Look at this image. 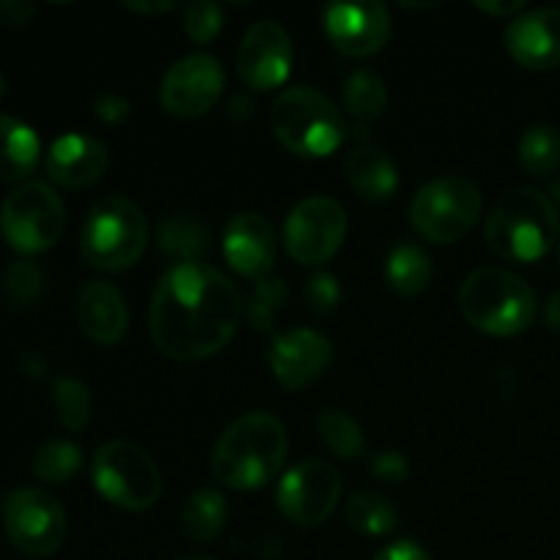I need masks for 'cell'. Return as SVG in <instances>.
Listing matches in <instances>:
<instances>
[{
    "label": "cell",
    "instance_id": "45",
    "mask_svg": "<svg viewBox=\"0 0 560 560\" xmlns=\"http://www.w3.org/2000/svg\"><path fill=\"white\" fill-rule=\"evenodd\" d=\"M0 96H3V74H0Z\"/></svg>",
    "mask_w": 560,
    "mask_h": 560
},
{
    "label": "cell",
    "instance_id": "19",
    "mask_svg": "<svg viewBox=\"0 0 560 560\" xmlns=\"http://www.w3.org/2000/svg\"><path fill=\"white\" fill-rule=\"evenodd\" d=\"M109 167V153L96 137L63 135L49 145L44 170L49 180L63 189H88Z\"/></svg>",
    "mask_w": 560,
    "mask_h": 560
},
{
    "label": "cell",
    "instance_id": "39",
    "mask_svg": "<svg viewBox=\"0 0 560 560\" xmlns=\"http://www.w3.org/2000/svg\"><path fill=\"white\" fill-rule=\"evenodd\" d=\"M0 16L11 25H25L33 16V5L20 3V0H0Z\"/></svg>",
    "mask_w": 560,
    "mask_h": 560
},
{
    "label": "cell",
    "instance_id": "28",
    "mask_svg": "<svg viewBox=\"0 0 560 560\" xmlns=\"http://www.w3.org/2000/svg\"><path fill=\"white\" fill-rule=\"evenodd\" d=\"M517 156L530 178H550L560 167V131L550 124L530 126L520 137Z\"/></svg>",
    "mask_w": 560,
    "mask_h": 560
},
{
    "label": "cell",
    "instance_id": "44",
    "mask_svg": "<svg viewBox=\"0 0 560 560\" xmlns=\"http://www.w3.org/2000/svg\"><path fill=\"white\" fill-rule=\"evenodd\" d=\"M180 560H213V558H206V556H186V558H180Z\"/></svg>",
    "mask_w": 560,
    "mask_h": 560
},
{
    "label": "cell",
    "instance_id": "12",
    "mask_svg": "<svg viewBox=\"0 0 560 560\" xmlns=\"http://www.w3.org/2000/svg\"><path fill=\"white\" fill-rule=\"evenodd\" d=\"M342 498V479L326 459H306L282 476L277 487V506L299 528L326 523Z\"/></svg>",
    "mask_w": 560,
    "mask_h": 560
},
{
    "label": "cell",
    "instance_id": "20",
    "mask_svg": "<svg viewBox=\"0 0 560 560\" xmlns=\"http://www.w3.org/2000/svg\"><path fill=\"white\" fill-rule=\"evenodd\" d=\"M77 320L82 334L96 345H118L129 331V310L118 288L91 282L77 299Z\"/></svg>",
    "mask_w": 560,
    "mask_h": 560
},
{
    "label": "cell",
    "instance_id": "34",
    "mask_svg": "<svg viewBox=\"0 0 560 560\" xmlns=\"http://www.w3.org/2000/svg\"><path fill=\"white\" fill-rule=\"evenodd\" d=\"M224 25V9L213 0H195V3L186 5V16H184V27L186 36L191 38L195 44H211L213 38L222 33Z\"/></svg>",
    "mask_w": 560,
    "mask_h": 560
},
{
    "label": "cell",
    "instance_id": "18",
    "mask_svg": "<svg viewBox=\"0 0 560 560\" xmlns=\"http://www.w3.org/2000/svg\"><path fill=\"white\" fill-rule=\"evenodd\" d=\"M506 52L530 71L560 66V9H534L514 16L506 27Z\"/></svg>",
    "mask_w": 560,
    "mask_h": 560
},
{
    "label": "cell",
    "instance_id": "9",
    "mask_svg": "<svg viewBox=\"0 0 560 560\" xmlns=\"http://www.w3.org/2000/svg\"><path fill=\"white\" fill-rule=\"evenodd\" d=\"M66 228L63 200L52 186L25 180L16 186L0 208V233L20 255H42L58 244Z\"/></svg>",
    "mask_w": 560,
    "mask_h": 560
},
{
    "label": "cell",
    "instance_id": "35",
    "mask_svg": "<svg viewBox=\"0 0 560 560\" xmlns=\"http://www.w3.org/2000/svg\"><path fill=\"white\" fill-rule=\"evenodd\" d=\"M304 295L317 315H328V312L337 310L339 301H342V284H339V279L334 277V273L320 271L306 282Z\"/></svg>",
    "mask_w": 560,
    "mask_h": 560
},
{
    "label": "cell",
    "instance_id": "6",
    "mask_svg": "<svg viewBox=\"0 0 560 560\" xmlns=\"http://www.w3.org/2000/svg\"><path fill=\"white\" fill-rule=\"evenodd\" d=\"M145 246L148 219L129 197H104L82 224V257L98 271H126L145 255Z\"/></svg>",
    "mask_w": 560,
    "mask_h": 560
},
{
    "label": "cell",
    "instance_id": "2",
    "mask_svg": "<svg viewBox=\"0 0 560 560\" xmlns=\"http://www.w3.org/2000/svg\"><path fill=\"white\" fill-rule=\"evenodd\" d=\"M288 457V432L268 410L235 419L213 448V476L230 490H260L277 479Z\"/></svg>",
    "mask_w": 560,
    "mask_h": 560
},
{
    "label": "cell",
    "instance_id": "8",
    "mask_svg": "<svg viewBox=\"0 0 560 560\" xmlns=\"http://www.w3.org/2000/svg\"><path fill=\"white\" fill-rule=\"evenodd\" d=\"M481 217V191L474 180L446 175L424 189L410 202V224L424 241L438 246L454 244L474 230Z\"/></svg>",
    "mask_w": 560,
    "mask_h": 560
},
{
    "label": "cell",
    "instance_id": "17",
    "mask_svg": "<svg viewBox=\"0 0 560 560\" xmlns=\"http://www.w3.org/2000/svg\"><path fill=\"white\" fill-rule=\"evenodd\" d=\"M222 252L238 277L260 282L271 277V268L277 262V235L260 213H238L224 228Z\"/></svg>",
    "mask_w": 560,
    "mask_h": 560
},
{
    "label": "cell",
    "instance_id": "10",
    "mask_svg": "<svg viewBox=\"0 0 560 560\" xmlns=\"http://www.w3.org/2000/svg\"><path fill=\"white\" fill-rule=\"evenodd\" d=\"M348 235V217L334 197H306L284 219V249L301 266L331 260Z\"/></svg>",
    "mask_w": 560,
    "mask_h": 560
},
{
    "label": "cell",
    "instance_id": "22",
    "mask_svg": "<svg viewBox=\"0 0 560 560\" xmlns=\"http://www.w3.org/2000/svg\"><path fill=\"white\" fill-rule=\"evenodd\" d=\"M42 142L36 131L20 118L0 115V180H22L36 170Z\"/></svg>",
    "mask_w": 560,
    "mask_h": 560
},
{
    "label": "cell",
    "instance_id": "26",
    "mask_svg": "<svg viewBox=\"0 0 560 560\" xmlns=\"http://www.w3.org/2000/svg\"><path fill=\"white\" fill-rule=\"evenodd\" d=\"M156 238L164 255L178 257V262H200L211 246L206 224L191 217H167L159 224Z\"/></svg>",
    "mask_w": 560,
    "mask_h": 560
},
{
    "label": "cell",
    "instance_id": "13",
    "mask_svg": "<svg viewBox=\"0 0 560 560\" xmlns=\"http://www.w3.org/2000/svg\"><path fill=\"white\" fill-rule=\"evenodd\" d=\"M224 91V69L213 55L197 52L175 60L162 77L159 102L175 118H200Z\"/></svg>",
    "mask_w": 560,
    "mask_h": 560
},
{
    "label": "cell",
    "instance_id": "24",
    "mask_svg": "<svg viewBox=\"0 0 560 560\" xmlns=\"http://www.w3.org/2000/svg\"><path fill=\"white\" fill-rule=\"evenodd\" d=\"M224 523H228V501L217 490L195 492L184 503V512H180L184 534L191 541H200V545H208V541L217 539L222 534Z\"/></svg>",
    "mask_w": 560,
    "mask_h": 560
},
{
    "label": "cell",
    "instance_id": "38",
    "mask_svg": "<svg viewBox=\"0 0 560 560\" xmlns=\"http://www.w3.org/2000/svg\"><path fill=\"white\" fill-rule=\"evenodd\" d=\"M372 560H432V558L427 556L419 545H413V541H397V545L392 547H383V550Z\"/></svg>",
    "mask_w": 560,
    "mask_h": 560
},
{
    "label": "cell",
    "instance_id": "25",
    "mask_svg": "<svg viewBox=\"0 0 560 560\" xmlns=\"http://www.w3.org/2000/svg\"><path fill=\"white\" fill-rule=\"evenodd\" d=\"M345 109L350 113V118L361 126L375 124L383 115L388 104V91L386 82L377 71L372 69H359L348 77L345 82Z\"/></svg>",
    "mask_w": 560,
    "mask_h": 560
},
{
    "label": "cell",
    "instance_id": "23",
    "mask_svg": "<svg viewBox=\"0 0 560 560\" xmlns=\"http://www.w3.org/2000/svg\"><path fill=\"white\" fill-rule=\"evenodd\" d=\"M386 282L394 293L413 299L421 295L432 282V260L419 244H402L394 246L386 257Z\"/></svg>",
    "mask_w": 560,
    "mask_h": 560
},
{
    "label": "cell",
    "instance_id": "27",
    "mask_svg": "<svg viewBox=\"0 0 560 560\" xmlns=\"http://www.w3.org/2000/svg\"><path fill=\"white\" fill-rule=\"evenodd\" d=\"M345 520L364 536H388L397 530L399 512L381 492H355L345 509Z\"/></svg>",
    "mask_w": 560,
    "mask_h": 560
},
{
    "label": "cell",
    "instance_id": "16",
    "mask_svg": "<svg viewBox=\"0 0 560 560\" xmlns=\"http://www.w3.org/2000/svg\"><path fill=\"white\" fill-rule=\"evenodd\" d=\"M334 359L331 339L312 328H293L277 334L268 353V366L282 388L299 392L315 383Z\"/></svg>",
    "mask_w": 560,
    "mask_h": 560
},
{
    "label": "cell",
    "instance_id": "33",
    "mask_svg": "<svg viewBox=\"0 0 560 560\" xmlns=\"http://www.w3.org/2000/svg\"><path fill=\"white\" fill-rule=\"evenodd\" d=\"M3 288L14 306H20V310L33 306L44 293L42 268L31 260H14L9 268H5Z\"/></svg>",
    "mask_w": 560,
    "mask_h": 560
},
{
    "label": "cell",
    "instance_id": "21",
    "mask_svg": "<svg viewBox=\"0 0 560 560\" xmlns=\"http://www.w3.org/2000/svg\"><path fill=\"white\" fill-rule=\"evenodd\" d=\"M345 175L359 197L370 202H383L397 191L399 173L394 159L375 142H361L345 159Z\"/></svg>",
    "mask_w": 560,
    "mask_h": 560
},
{
    "label": "cell",
    "instance_id": "3",
    "mask_svg": "<svg viewBox=\"0 0 560 560\" xmlns=\"http://www.w3.org/2000/svg\"><path fill=\"white\" fill-rule=\"evenodd\" d=\"M485 238L492 255L509 262H536L556 246V202L530 186L506 191L490 211Z\"/></svg>",
    "mask_w": 560,
    "mask_h": 560
},
{
    "label": "cell",
    "instance_id": "32",
    "mask_svg": "<svg viewBox=\"0 0 560 560\" xmlns=\"http://www.w3.org/2000/svg\"><path fill=\"white\" fill-rule=\"evenodd\" d=\"M288 304V284L277 277H266L255 282V290L244 304V317L255 331H271L279 310Z\"/></svg>",
    "mask_w": 560,
    "mask_h": 560
},
{
    "label": "cell",
    "instance_id": "11",
    "mask_svg": "<svg viewBox=\"0 0 560 560\" xmlns=\"http://www.w3.org/2000/svg\"><path fill=\"white\" fill-rule=\"evenodd\" d=\"M3 528L11 545L27 558H47L66 539V512L49 492L14 490L3 503Z\"/></svg>",
    "mask_w": 560,
    "mask_h": 560
},
{
    "label": "cell",
    "instance_id": "36",
    "mask_svg": "<svg viewBox=\"0 0 560 560\" xmlns=\"http://www.w3.org/2000/svg\"><path fill=\"white\" fill-rule=\"evenodd\" d=\"M370 470L381 481H405L410 474V465L405 459V454L399 452H377L375 457L370 459Z\"/></svg>",
    "mask_w": 560,
    "mask_h": 560
},
{
    "label": "cell",
    "instance_id": "15",
    "mask_svg": "<svg viewBox=\"0 0 560 560\" xmlns=\"http://www.w3.org/2000/svg\"><path fill=\"white\" fill-rule=\"evenodd\" d=\"M323 31L337 52L348 58H370L392 38V14L377 0L334 3L323 9Z\"/></svg>",
    "mask_w": 560,
    "mask_h": 560
},
{
    "label": "cell",
    "instance_id": "7",
    "mask_svg": "<svg viewBox=\"0 0 560 560\" xmlns=\"http://www.w3.org/2000/svg\"><path fill=\"white\" fill-rule=\"evenodd\" d=\"M91 479L98 495L124 512H145L162 495V474L151 454L131 441H109L96 452Z\"/></svg>",
    "mask_w": 560,
    "mask_h": 560
},
{
    "label": "cell",
    "instance_id": "43",
    "mask_svg": "<svg viewBox=\"0 0 560 560\" xmlns=\"http://www.w3.org/2000/svg\"><path fill=\"white\" fill-rule=\"evenodd\" d=\"M550 195L556 197V202L560 206V178L558 180H552V189H550Z\"/></svg>",
    "mask_w": 560,
    "mask_h": 560
},
{
    "label": "cell",
    "instance_id": "29",
    "mask_svg": "<svg viewBox=\"0 0 560 560\" xmlns=\"http://www.w3.org/2000/svg\"><path fill=\"white\" fill-rule=\"evenodd\" d=\"M82 452L71 441H47L33 454V476L47 485H66L80 470Z\"/></svg>",
    "mask_w": 560,
    "mask_h": 560
},
{
    "label": "cell",
    "instance_id": "31",
    "mask_svg": "<svg viewBox=\"0 0 560 560\" xmlns=\"http://www.w3.org/2000/svg\"><path fill=\"white\" fill-rule=\"evenodd\" d=\"M52 405L55 413H58V421L69 432H82L91 424V392H88L85 383H80L77 377H60V381H55Z\"/></svg>",
    "mask_w": 560,
    "mask_h": 560
},
{
    "label": "cell",
    "instance_id": "41",
    "mask_svg": "<svg viewBox=\"0 0 560 560\" xmlns=\"http://www.w3.org/2000/svg\"><path fill=\"white\" fill-rule=\"evenodd\" d=\"M545 323H547V328H550L552 334H558V337H560V293H552L550 299H547Z\"/></svg>",
    "mask_w": 560,
    "mask_h": 560
},
{
    "label": "cell",
    "instance_id": "40",
    "mask_svg": "<svg viewBox=\"0 0 560 560\" xmlns=\"http://www.w3.org/2000/svg\"><path fill=\"white\" fill-rule=\"evenodd\" d=\"M474 9L492 16H520L525 11V0H512V3H474Z\"/></svg>",
    "mask_w": 560,
    "mask_h": 560
},
{
    "label": "cell",
    "instance_id": "42",
    "mask_svg": "<svg viewBox=\"0 0 560 560\" xmlns=\"http://www.w3.org/2000/svg\"><path fill=\"white\" fill-rule=\"evenodd\" d=\"M124 9L137 11V14H167V11H175L173 0L167 3H124Z\"/></svg>",
    "mask_w": 560,
    "mask_h": 560
},
{
    "label": "cell",
    "instance_id": "30",
    "mask_svg": "<svg viewBox=\"0 0 560 560\" xmlns=\"http://www.w3.org/2000/svg\"><path fill=\"white\" fill-rule=\"evenodd\" d=\"M317 432L339 459H359L364 454V432L355 424L353 416L342 413V410H320L317 413Z\"/></svg>",
    "mask_w": 560,
    "mask_h": 560
},
{
    "label": "cell",
    "instance_id": "1",
    "mask_svg": "<svg viewBox=\"0 0 560 560\" xmlns=\"http://www.w3.org/2000/svg\"><path fill=\"white\" fill-rule=\"evenodd\" d=\"M241 317L244 299L219 268L175 262L151 295L148 331L167 359L200 361L235 337Z\"/></svg>",
    "mask_w": 560,
    "mask_h": 560
},
{
    "label": "cell",
    "instance_id": "4",
    "mask_svg": "<svg viewBox=\"0 0 560 560\" xmlns=\"http://www.w3.org/2000/svg\"><path fill=\"white\" fill-rule=\"evenodd\" d=\"M459 312L490 337H517L536 320V293L506 268H476L459 288Z\"/></svg>",
    "mask_w": 560,
    "mask_h": 560
},
{
    "label": "cell",
    "instance_id": "5",
    "mask_svg": "<svg viewBox=\"0 0 560 560\" xmlns=\"http://www.w3.org/2000/svg\"><path fill=\"white\" fill-rule=\"evenodd\" d=\"M271 129L290 153L304 159L331 156L348 140L345 115L310 85H293L273 98Z\"/></svg>",
    "mask_w": 560,
    "mask_h": 560
},
{
    "label": "cell",
    "instance_id": "37",
    "mask_svg": "<svg viewBox=\"0 0 560 560\" xmlns=\"http://www.w3.org/2000/svg\"><path fill=\"white\" fill-rule=\"evenodd\" d=\"M96 118L102 124H124L131 113V104L126 102L118 93H104V96L96 98Z\"/></svg>",
    "mask_w": 560,
    "mask_h": 560
},
{
    "label": "cell",
    "instance_id": "14",
    "mask_svg": "<svg viewBox=\"0 0 560 560\" xmlns=\"http://www.w3.org/2000/svg\"><path fill=\"white\" fill-rule=\"evenodd\" d=\"M293 69V42L279 22L260 20L244 33L235 52V71L252 91H273L284 85Z\"/></svg>",
    "mask_w": 560,
    "mask_h": 560
}]
</instances>
